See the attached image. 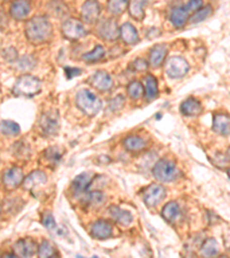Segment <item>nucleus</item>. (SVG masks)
<instances>
[{
  "mask_svg": "<svg viewBox=\"0 0 230 258\" xmlns=\"http://www.w3.org/2000/svg\"><path fill=\"white\" fill-rule=\"evenodd\" d=\"M65 71H66V75H67L68 78H73V77L81 75V70H80V69H77V68H71V67H69V68H66Z\"/></svg>",
  "mask_w": 230,
  "mask_h": 258,
  "instance_id": "nucleus-42",
  "label": "nucleus"
},
{
  "mask_svg": "<svg viewBox=\"0 0 230 258\" xmlns=\"http://www.w3.org/2000/svg\"><path fill=\"white\" fill-rule=\"evenodd\" d=\"M189 16H190V15L187 13V11H186V8H184V6H180V7L174 8V10L171 11L170 21H171L172 26H174V27L182 28L184 24L188 22Z\"/></svg>",
  "mask_w": 230,
  "mask_h": 258,
  "instance_id": "nucleus-24",
  "label": "nucleus"
},
{
  "mask_svg": "<svg viewBox=\"0 0 230 258\" xmlns=\"http://www.w3.org/2000/svg\"><path fill=\"white\" fill-rule=\"evenodd\" d=\"M212 12H213V10H212L211 6H206L205 8L201 7L199 11H197L195 14L191 15V20H190V21H191L192 23H197V22L204 21L205 19H207L208 16L212 14Z\"/></svg>",
  "mask_w": 230,
  "mask_h": 258,
  "instance_id": "nucleus-34",
  "label": "nucleus"
},
{
  "mask_svg": "<svg viewBox=\"0 0 230 258\" xmlns=\"http://www.w3.org/2000/svg\"><path fill=\"white\" fill-rule=\"evenodd\" d=\"M123 146H125V148L127 150L131 151V153H137V151H141L145 148L146 141L141 137L130 136L127 137L125 140H123Z\"/></svg>",
  "mask_w": 230,
  "mask_h": 258,
  "instance_id": "nucleus-23",
  "label": "nucleus"
},
{
  "mask_svg": "<svg viewBox=\"0 0 230 258\" xmlns=\"http://www.w3.org/2000/svg\"><path fill=\"white\" fill-rule=\"evenodd\" d=\"M35 64H36V61L34 57L29 56V55H24L19 60L18 67L23 71H29V70H31V69L35 68Z\"/></svg>",
  "mask_w": 230,
  "mask_h": 258,
  "instance_id": "nucleus-36",
  "label": "nucleus"
},
{
  "mask_svg": "<svg viewBox=\"0 0 230 258\" xmlns=\"http://www.w3.org/2000/svg\"><path fill=\"white\" fill-rule=\"evenodd\" d=\"M108 211L114 222L122 225V226H129V225L133 223V215H131L129 211L123 210L120 207L112 206L109 207Z\"/></svg>",
  "mask_w": 230,
  "mask_h": 258,
  "instance_id": "nucleus-17",
  "label": "nucleus"
},
{
  "mask_svg": "<svg viewBox=\"0 0 230 258\" xmlns=\"http://www.w3.org/2000/svg\"><path fill=\"white\" fill-rule=\"evenodd\" d=\"M144 202L149 208H154L166 198V190L165 187L158 184H153L144 191L143 194Z\"/></svg>",
  "mask_w": 230,
  "mask_h": 258,
  "instance_id": "nucleus-8",
  "label": "nucleus"
},
{
  "mask_svg": "<svg viewBox=\"0 0 230 258\" xmlns=\"http://www.w3.org/2000/svg\"><path fill=\"white\" fill-rule=\"evenodd\" d=\"M98 34H99L102 39L113 42V40H117L118 37L120 36V29L118 28L117 21L109 19L107 21L100 23L99 28H98Z\"/></svg>",
  "mask_w": 230,
  "mask_h": 258,
  "instance_id": "nucleus-14",
  "label": "nucleus"
},
{
  "mask_svg": "<svg viewBox=\"0 0 230 258\" xmlns=\"http://www.w3.org/2000/svg\"><path fill=\"white\" fill-rule=\"evenodd\" d=\"M101 12L100 4L97 0H86L82 5L81 16L85 23H94L99 18Z\"/></svg>",
  "mask_w": 230,
  "mask_h": 258,
  "instance_id": "nucleus-9",
  "label": "nucleus"
},
{
  "mask_svg": "<svg viewBox=\"0 0 230 258\" xmlns=\"http://www.w3.org/2000/svg\"><path fill=\"white\" fill-rule=\"evenodd\" d=\"M43 224H44V226L47 229H50V231H54V229L56 228L55 220H54V218H53L51 212H46V214H44Z\"/></svg>",
  "mask_w": 230,
  "mask_h": 258,
  "instance_id": "nucleus-39",
  "label": "nucleus"
},
{
  "mask_svg": "<svg viewBox=\"0 0 230 258\" xmlns=\"http://www.w3.org/2000/svg\"><path fill=\"white\" fill-rule=\"evenodd\" d=\"M30 3L28 0H15L11 6V15L15 20H23L30 13Z\"/></svg>",
  "mask_w": 230,
  "mask_h": 258,
  "instance_id": "nucleus-18",
  "label": "nucleus"
},
{
  "mask_svg": "<svg viewBox=\"0 0 230 258\" xmlns=\"http://www.w3.org/2000/svg\"><path fill=\"white\" fill-rule=\"evenodd\" d=\"M144 4H145V2H143V0H133L130 3L129 13L134 19L138 20V21L139 20H143L144 16H145V13H144Z\"/></svg>",
  "mask_w": 230,
  "mask_h": 258,
  "instance_id": "nucleus-28",
  "label": "nucleus"
},
{
  "mask_svg": "<svg viewBox=\"0 0 230 258\" xmlns=\"http://www.w3.org/2000/svg\"><path fill=\"white\" fill-rule=\"evenodd\" d=\"M131 67L136 71H145L147 67H149V64H147V62L144 59H136L131 63Z\"/></svg>",
  "mask_w": 230,
  "mask_h": 258,
  "instance_id": "nucleus-41",
  "label": "nucleus"
},
{
  "mask_svg": "<svg viewBox=\"0 0 230 258\" xmlns=\"http://www.w3.org/2000/svg\"><path fill=\"white\" fill-rule=\"evenodd\" d=\"M168 53L166 45H155L150 52V64L153 68H158L165 61Z\"/></svg>",
  "mask_w": 230,
  "mask_h": 258,
  "instance_id": "nucleus-21",
  "label": "nucleus"
},
{
  "mask_svg": "<svg viewBox=\"0 0 230 258\" xmlns=\"http://www.w3.org/2000/svg\"><path fill=\"white\" fill-rule=\"evenodd\" d=\"M38 250L37 243L32 239H20L14 244V253L19 257H31Z\"/></svg>",
  "mask_w": 230,
  "mask_h": 258,
  "instance_id": "nucleus-13",
  "label": "nucleus"
},
{
  "mask_svg": "<svg viewBox=\"0 0 230 258\" xmlns=\"http://www.w3.org/2000/svg\"><path fill=\"white\" fill-rule=\"evenodd\" d=\"M46 182H47L46 175H45L43 171L36 170V171H32L30 175H28L27 177L23 179L22 185L24 187V190L32 191L35 190L36 187L45 185Z\"/></svg>",
  "mask_w": 230,
  "mask_h": 258,
  "instance_id": "nucleus-16",
  "label": "nucleus"
},
{
  "mask_svg": "<svg viewBox=\"0 0 230 258\" xmlns=\"http://www.w3.org/2000/svg\"><path fill=\"white\" fill-rule=\"evenodd\" d=\"M201 7H203V0H189L186 5H184V8H186L189 15L195 14Z\"/></svg>",
  "mask_w": 230,
  "mask_h": 258,
  "instance_id": "nucleus-37",
  "label": "nucleus"
},
{
  "mask_svg": "<svg viewBox=\"0 0 230 258\" xmlns=\"http://www.w3.org/2000/svg\"><path fill=\"white\" fill-rule=\"evenodd\" d=\"M45 157L52 163H58L61 159V157H63V151L56 146L50 147V148H47L46 151H45Z\"/></svg>",
  "mask_w": 230,
  "mask_h": 258,
  "instance_id": "nucleus-35",
  "label": "nucleus"
},
{
  "mask_svg": "<svg viewBox=\"0 0 230 258\" xmlns=\"http://www.w3.org/2000/svg\"><path fill=\"white\" fill-rule=\"evenodd\" d=\"M189 63L182 56H172L167 61L166 72L170 78H182L188 73Z\"/></svg>",
  "mask_w": 230,
  "mask_h": 258,
  "instance_id": "nucleus-6",
  "label": "nucleus"
},
{
  "mask_svg": "<svg viewBox=\"0 0 230 258\" xmlns=\"http://www.w3.org/2000/svg\"><path fill=\"white\" fill-rule=\"evenodd\" d=\"M104 54H105L104 47H102L101 45H97V46H94V48L91 52L85 53V54L83 55V59H84V61H86V62L93 63V62H97V61L101 60Z\"/></svg>",
  "mask_w": 230,
  "mask_h": 258,
  "instance_id": "nucleus-31",
  "label": "nucleus"
},
{
  "mask_svg": "<svg viewBox=\"0 0 230 258\" xmlns=\"http://www.w3.org/2000/svg\"><path fill=\"white\" fill-rule=\"evenodd\" d=\"M120 36H121L123 42L128 45L137 44L139 40L138 32L136 30V28H135L133 24H130V23H125L120 28Z\"/></svg>",
  "mask_w": 230,
  "mask_h": 258,
  "instance_id": "nucleus-22",
  "label": "nucleus"
},
{
  "mask_svg": "<svg viewBox=\"0 0 230 258\" xmlns=\"http://www.w3.org/2000/svg\"><path fill=\"white\" fill-rule=\"evenodd\" d=\"M42 81L32 75H23L16 80L13 93L19 97H34L40 92Z\"/></svg>",
  "mask_w": 230,
  "mask_h": 258,
  "instance_id": "nucleus-3",
  "label": "nucleus"
},
{
  "mask_svg": "<svg viewBox=\"0 0 230 258\" xmlns=\"http://www.w3.org/2000/svg\"><path fill=\"white\" fill-rule=\"evenodd\" d=\"M88 198H89V202L93 204V206H97V207L101 206V204L104 203V201H105V195L99 191L91 192V193L89 194Z\"/></svg>",
  "mask_w": 230,
  "mask_h": 258,
  "instance_id": "nucleus-38",
  "label": "nucleus"
},
{
  "mask_svg": "<svg viewBox=\"0 0 230 258\" xmlns=\"http://www.w3.org/2000/svg\"><path fill=\"white\" fill-rule=\"evenodd\" d=\"M153 176L159 182L169 183L179 177V171L174 162L168 159H160L153 167Z\"/></svg>",
  "mask_w": 230,
  "mask_h": 258,
  "instance_id": "nucleus-5",
  "label": "nucleus"
},
{
  "mask_svg": "<svg viewBox=\"0 0 230 258\" xmlns=\"http://www.w3.org/2000/svg\"><path fill=\"white\" fill-rule=\"evenodd\" d=\"M127 92H128L131 99L137 100L143 96V92H144L143 85L136 80L131 81V83L128 85V88H127Z\"/></svg>",
  "mask_w": 230,
  "mask_h": 258,
  "instance_id": "nucleus-33",
  "label": "nucleus"
},
{
  "mask_svg": "<svg viewBox=\"0 0 230 258\" xmlns=\"http://www.w3.org/2000/svg\"><path fill=\"white\" fill-rule=\"evenodd\" d=\"M123 106H125V98L122 96L115 97L114 99L110 101V109L115 112V110H121Z\"/></svg>",
  "mask_w": 230,
  "mask_h": 258,
  "instance_id": "nucleus-40",
  "label": "nucleus"
},
{
  "mask_svg": "<svg viewBox=\"0 0 230 258\" xmlns=\"http://www.w3.org/2000/svg\"><path fill=\"white\" fill-rule=\"evenodd\" d=\"M144 83H145V98L146 100H153L155 98L158 97V93H159V90H158V81L155 79L154 76L149 75L145 77V80H144Z\"/></svg>",
  "mask_w": 230,
  "mask_h": 258,
  "instance_id": "nucleus-25",
  "label": "nucleus"
},
{
  "mask_svg": "<svg viewBox=\"0 0 230 258\" xmlns=\"http://www.w3.org/2000/svg\"><path fill=\"white\" fill-rule=\"evenodd\" d=\"M113 234V226L108 223L107 220L100 219L93 223L91 226V235L94 239L98 240H106Z\"/></svg>",
  "mask_w": 230,
  "mask_h": 258,
  "instance_id": "nucleus-15",
  "label": "nucleus"
},
{
  "mask_svg": "<svg viewBox=\"0 0 230 258\" xmlns=\"http://www.w3.org/2000/svg\"><path fill=\"white\" fill-rule=\"evenodd\" d=\"M23 179H24V176H23L22 169L15 166L5 172V175H4L3 177V183L6 190L13 191L21 185Z\"/></svg>",
  "mask_w": 230,
  "mask_h": 258,
  "instance_id": "nucleus-11",
  "label": "nucleus"
},
{
  "mask_svg": "<svg viewBox=\"0 0 230 258\" xmlns=\"http://www.w3.org/2000/svg\"><path fill=\"white\" fill-rule=\"evenodd\" d=\"M63 35L69 40H79L86 35V30L82 22L75 19H69L63 24Z\"/></svg>",
  "mask_w": 230,
  "mask_h": 258,
  "instance_id": "nucleus-7",
  "label": "nucleus"
},
{
  "mask_svg": "<svg viewBox=\"0 0 230 258\" xmlns=\"http://www.w3.org/2000/svg\"><path fill=\"white\" fill-rule=\"evenodd\" d=\"M76 106L88 116H96L101 109V101L89 90H81L76 94Z\"/></svg>",
  "mask_w": 230,
  "mask_h": 258,
  "instance_id": "nucleus-2",
  "label": "nucleus"
},
{
  "mask_svg": "<svg viewBox=\"0 0 230 258\" xmlns=\"http://www.w3.org/2000/svg\"><path fill=\"white\" fill-rule=\"evenodd\" d=\"M94 176L90 172H84L73 180L72 183V193L75 198H80V196L86 194V191L90 186V184L92 183Z\"/></svg>",
  "mask_w": 230,
  "mask_h": 258,
  "instance_id": "nucleus-10",
  "label": "nucleus"
},
{
  "mask_svg": "<svg viewBox=\"0 0 230 258\" xmlns=\"http://www.w3.org/2000/svg\"><path fill=\"white\" fill-rule=\"evenodd\" d=\"M213 130L221 136L228 137L230 131L229 116L225 114H216L213 118Z\"/></svg>",
  "mask_w": 230,
  "mask_h": 258,
  "instance_id": "nucleus-19",
  "label": "nucleus"
},
{
  "mask_svg": "<svg viewBox=\"0 0 230 258\" xmlns=\"http://www.w3.org/2000/svg\"><path fill=\"white\" fill-rule=\"evenodd\" d=\"M130 0H108V11L113 15H120L127 10Z\"/></svg>",
  "mask_w": 230,
  "mask_h": 258,
  "instance_id": "nucleus-30",
  "label": "nucleus"
},
{
  "mask_svg": "<svg viewBox=\"0 0 230 258\" xmlns=\"http://www.w3.org/2000/svg\"><path fill=\"white\" fill-rule=\"evenodd\" d=\"M0 131L5 136H18L20 133V125L13 121L0 122Z\"/></svg>",
  "mask_w": 230,
  "mask_h": 258,
  "instance_id": "nucleus-29",
  "label": "nucleus"
},
{
  "mask_svg": "<svg viewBox=\"0 0 230 258\" xmlns=\"http://www.w3.org/2000/svg\"><path fill=\"white\" fill-rule=\"evenodd\" d=\"M180 214V207L176 202H169L167 203L165 207H163L161 211L162 218L167 220V222H174V220L178 218Z\"/></svg>",
  "mask_w": 230,
  "mask_h": 258,
  "instance_id": "nucleus-27",
  "label": "nucleus"
},
{
  "mask_svg": "<svg viewBox=\"0 0 230 258\" xmlns=\"http://www.w3.org/2000/svg\"><path fill=\"white\" fill-rule=\"evenodd\" d=\"M0 215H2V206H0Z\"/></svg>",
  "mask_w": 230,
  "mask_h": 258,
  "instance_id": "nucleus-43",
  "label": "nucleus"
},
{
  "mask_svg": "<svg viewBox=\"0 0 230 258\" xmlns=\"http://www.w3.org/2000/svg\"><path fill=\"white\" fill-rule=\"evenodd\" d=\"M219 243L214 239H207L200 248V253L204 257H214L219 253Z\"/></svg>",
  "mask_w": 230,
  "mask_h": 258,
  "instance_id": "nucleus-26",
  "label": "nucleus"
},
{
  "mask_svg": "<svg viewBox=\"0 0 230 258\" xmlns=\"http://www.w3.org/2000/svg\"><path fill=\"white\" fill-rule=\"evenodd\" d=\"M60 117L59 114L54 110L44 113L38 121V129L40 133L45 137H52L59 132L60 130Z\"/></svg>",
  "mask_w": 230,
  "mask_h": 258,
  "instance_id": "nucleus-4",
  "label": "nucleus"
},
{
  "mask_svg": "<svg viewBox=\"0 0 230 258\" xmlns=\"http://www.w3.org/2000/svg\"><path fill=\"white\" fill-rule=\"evenodd\" d=\"M37 252H38L39 257H56V256H59V255H58L56 250H55V248L53 247L51 242H48L47 240L43 241L42 244L39 245V248H38V250H37Z\"/></svg>",
  "mask_w": 230,
  "mask_h": 258,
  "instance_id": "nucleus-32",
  "label": "nucleus"
},
{
  "mask_svg": "<svg viewBox=\"0 0 230 258\" xmlns=\"http://www.w3.org/2000/svg\"><path fill=\"white\" fill-rule=\"evenodd\" d=\"M52 24L44 16H35L26 24V36L32 44H44L52 38Z\"/></svg>",
  "mask_w": 230,
  "mask_h": 258,
  "instance_id": "nucleus-1",
  "label": "nucleus"
},
{
  "mask_svg": "<svg viewBox=\"0 0 230 258\" xmlns=\"http://www.w3.org/2000/svg\"><path fill=\"white\" fill-rule=\"evenodd\" d=\"M180 110L186 116H197V115L203 112V106L195 98H189V99L182 102Z\"/></svg>",
  "mask_w": 230,
  "mask_h": 258,
  "instance_id": "nucleus-20",
  "label": "nucleus"
},
{
  "mask_svg": "<svg viewBox=\"0 0 230 258\" xmlns=\"http://www.w3.org/2000/svg\"><path fill=\"white\" fill-rule=\"evenodd\" d=\"M89 81L94 89L98 90V91H100V92L109 91L113 86L112 77L109 76V73H107L106 71H102V70L94 72L93 75L90 77Z\"/></svg>",
  "mask_w": 230,
  "mask_h": 258,
  "instance_id": "nucleus-12",
  "label": "nucleus"
}]
</instances>
